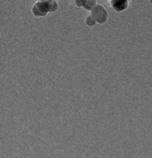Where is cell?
<instances>
[{
  "label": "cell",
  "mask_w": 152,
  "mask_h": 158,
  "mask_svg": "<svg viewBox=\"0 0 152 158\" xmlns=\"http://www.w3.org/2000/svg\"><path fill=\"white\" fill-rule=\"evenodd\" d=\"M91 16L95 22L102 24L107 21L108 13L104 7L100 5H96L91 10Z\"/></svg>",
  "instance_id": "obj_1"
},
{
  "label": "cell",
  "mask_w": 152,
  "mask_h": 158,
  "mask_svg": "<svg viewBox=\"0 0 152 158\" xmlns=\"http://www.w3.org/2000/svg\"><path fill=\"white\" fill-rule=\"evenodd\" d=\"M75 3L79 7L91 11L96 5V0H75Z\"/></svg>",
  "instance_id": "obj_3"
},
{
  "label": "cell",
  "mask_w": 152,
  "mask_h": 158,
  "mask_svg": "<svg viewBox=\"0 0 152 158\" xmlns=\"http://www.w3.org/2000/svg\"><path fill=\"white\" fill-rule=\"evenodd\" d=\"M111 5L116 12H121L128 7V0H111Z\"/></svg>",
  "instance_id": "obj_2"
}]
</instances>
